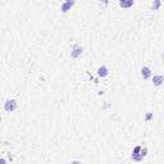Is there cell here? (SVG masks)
I'll use <instances>...</instances> for the list:
<instances>
[{"instance_id":"cell-1","label":"cell","mask_w":164,"mask_h":164,"mask_svg":"<svg viewBox=\"0 0 164 164\" xmlns=\"http://www.w3.org/2000/svg\"><path fill=\"white\" fill-rule=\"evenodd\" d=\"M4 109L6 112H13L17 109V101L15 100H6L5 105H4Z\"/></svg>"},{"instance_id":"cell-2","label":"cell","mask_w":164,"mask_h":164,"mask_svg":"<svg viewBox=\"0 0 164 164\" xmlns=\"http://www.w3.org/2000/svg\"><path fill=\"white\" fill-rule=\"evenodd\" d=\"M140 151H141V146H136V147H135V150H133V154H132V159H133V160L140 162V160L144 158V155H142V154H138Z\"/></svg>"},{"instance_id":"cell-3","label":"cell","mask_w":164,"mask_h":164,"mask_svg":"<svg viewBox=\"0 0 164 164\" xmlns=\"http://www.w3.org/2000/svg\"><path fill=\"white\" fill-rule=\"evenodd\" d=\"M82 54V48L81 46H78L77 44H74L73 45V49H72V58H78L80 55Z\"/></svg>"},{"instance_id":"cell-4","label":"cell","mask_w":164,"mask_h":164,"mask_svg":"<svg viewBox=\"0 0 164 164\" xmlns=\"http://www.w3.org/2000/svg\"><path fill=\"white\" fill-rule=\"evenodd\" d=\"M163 82H164L163 76H154V77H153V83H154L155 86H160Z\"/></svg>"},{"instance_id":"cell-5","label":"cell","mask_w":164,"mask_h":164,"mask_svg":"<svg viewBox=\"0 0 164 164\" xmlns=\"http://www.w3.org/2000/svg\"><path fill=\"white\" fill-rule=\"evenodd\" d=\"M141 74H142V77H144L145 80H147V78L150 77V74H151L150 68H149V67H144V68L141 69Z\"/></svg>"},{"instance_id":"cell-6","label":"cell","mask_w":164,"mask_h":164,"mask_svg":"<svg viewBox=\"0 0 164 164\" xmlns=\"http://www.w3.org/2000/svg\"><path fill=\"white\" fill-rule=\"evenodd\" d=\"M98 74L100 77H106V76H108V68L105 66H101L98 69Z\"/></svg>"},{"instance_id":"cell-7","label":"cell","mask_w":164,"mask_h":164,"mask_svg":"<svg viewBox=\"0 0 164 164\" xmlns=\"http://www.w3.org/2000/svg\"><path fill=\"white\" fill-rule=\"evenodd\" d=\"M72 5H73L72 3H68V1H66V3L62 5V12H64V13H66V12H68V10L72 8Z\"/></svg>"},{"instance_id":"cell-8","label":"cell","mask_w":164,"mask_h":164,"mask_svg":"<svg viewBox=\"0 0 164 164\" xmlns=\"http://www.w3.org/2000/svg\"><path fill=\"white\" fill-rule=\"evenodd\" d=\"M119 4H121L122 8H131L132 5H133V0H127V1H124V3H119Z\"/></svg>"},{"instance_id":"cell-9","label":"cell","mask_w":164,"mask_h":164,"mask_svg":"<svg viewBox=\"0 0 164 164\" xmlns=\"http://www.w3.org/2000/svg\"><path fill=\"white\" fill-rule=\"evenodd\" d=\"M160 6V0H154L153 3V10H158Z\"/></svg>"},{"instance_id":"cell-10","label":"cell","mask_w":164,"mask_h":164,"mask_svg":"<svg viewBox=\"0 0 164 164\" xmlns=\"http://www.w3.org/2000/svg\"><path fill=\"white\" fill-rule=\"evenodd\" d=\"M151 118H153V114H151V113H149V114L146 115V121H150Z\"/></svg>"},{"instance_id":"cell-11","label":"cell","mask_w":164,"mask_h":164,"mask_svg":"<svg viewBox=\"0 0 164 164\" xmlns=\"http://www.w3.org/2000/svg\"><path fill=\"white\" fill-rule=\"evenodd\" d=\"M68 3H72V4H74V0H67Z\"/></svg>"},{"instance_id":"cell-12","label":"cell","mask_w":164,"mask_h":164,"mask_svg":"<svg viewBox=\"0 0 164 164\" xmlns=\"http://www.w3.org/2000/svg\"><path fill=\"white\" fill-rule=\"evenodd\" d=\"M124 1H127V0H119V3H124Z\"/></svg>"},{"instance_id":"cell-13","label":"cell","mask_w":164,"mask_h":164,"mask_svg":"<svg viewBox=\"0 0 164 164\" xmlns=\"http://www.w3.org/2000/svg\"><path fill=\"white\" fill-rule=\"evenodd\" d=\"M163 59H164V53H163Z\"/></svg>"}]
</instances>
